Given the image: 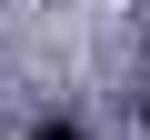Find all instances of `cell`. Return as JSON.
Wrapping results in <instances>:
<instances>
[{"mask_svg": "<svg viewBox=\"0 0 150 140\" xmlns=\"http://www.w3.org/2000/svg\"><path fill=\"white\" fill-rule=\"evenodd\" d=\"M50 140H80V130H50Z\"/></svg>", "mask_w": 150, "mask_h": 140, "instance_id": "obj_1", "label": "cell"}]
</instances>
